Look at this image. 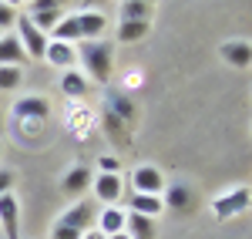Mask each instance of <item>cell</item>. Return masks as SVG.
Returning a JSON list of instances; mask_svg holds the SVG:
<instances>
[{"label":"cell","instance_id":"21","mask_svg":"<svg viewBox=\"0 0 252 239\" xmlns=\"http://www.w3.org/2000/svg\"><path fill=\"white\" fill-rule=\"evenodd\" d=\"M121 20H148L152 24V3H145V0H121Z\"/></svg>","mask_w":252,"mask_h":239},{"label":"cell","instance_id":"22","mask_svg":"<svg viewBox=\"0 0 252 239\" xmlns=\"http://www.w3.org/2000/svg\"><path fill=\"white\" fill-rule=\"evenodd\" d=\"M104 128H108V135H111L118 145H128V128H125V121L118 118L115 111H104Z\"/></svg>","mask_w":252,"mask_h":239},{"label":"cell","instance_id":"2","mask_svg":"<svg viewBox=\"0 0 252 239\" xmlns=\"http://www.w3.org/2000/svg\"><path fill=\"white\" fill-rule=\"evenodd\" d=\"M165 209H172L178 216H189L198 209V192H195L192 185H185V182H172V185H165Z\"/></svg>","mask_w":252,"mask_h":239},{"label":"cell","instance_id":"27","mask_svg":"<svg viewBox=\"0 0 252 239\" xmlns=\"http://www.w3.org/2000/svg\"><path fill=\"white\" fill-rule=\"evenodd\" d=\"M10 24H17V10L7 7V3H0V31H7Z\"/></svg>","mask_w":252,"mask_h":239},{"label":"cell","instance_id":"33","mask_svg":"<svg viewBox=\"0 0 252 239\" xmlns=\"http://www.w3.org/2000/svg\"><path fill=\"white\" fill-rule=\"evenodd\" d=\"M108 239H131L128 233H118V236H108Z\"/></svg>","mask_w":252,"mask_h":239},{"label":"cell","instance_id":"16","mask_svg":"<svg viewBox=\"0 0 252 239\" xmlns=\"http://www.w3.org/2000/svg\"><path fill=\"white\" fill-rule=\"evenodd\" d=\"M148 31H152L148 20H121V24H118V40H121V44H135V40L148 37Z\"/></svg>","mask_w":252,"mask_h":239},{"label":"cell","instance_id":"19","mask_svg":"<svg viewBox=\"0 0 252 239\" xmlns=\"http://www.w3.org/2000/svg\"><path fill=\"white\" fill-rule=\"evenodd\" d=\"M14 115H17V118H31V115H37V118H47V98H40V95L20 98L17 104H14Z\"/></svg>","mask_w":252,"mask_h":239},{"label":"cell","instance_id":"4","mask_svg":"<svg viewBox=\"0 0 252 239\" xmlns=\"http://www.w3.org/2000/svg\"><path fill=\"white\" fill-rule=\"evenodd\" d=\"M17 40H20V47L27 51V58H44L47 54V34L37 31L27 14H17Z\"/></svg>","mask_w":252,"mask_h":239},{"label":"cell","instance_id":"26","mask_svg":"<svg viewBox=\"0 0 252 239\" xmlns=\"http://www.w3.org/2000/svg\"><path fill=\"white\" fill-rule=\"evenodd\" d=\"M84 236V233H78V229H71V226H54V229H51V239H81Z\"/></svg>","mask_w":252,"mask_h":239},{"label":"cell","instance_id":"14","mask_svg":"<svg viewBox=\"0 0 252 239\" xmlns=\"http://www.w3.org/2000/svg\"><path fill=\"white\" fill-rule=\"evenodd\" d=\"M128 209H131V212H138V216L155 219L158 212H165V202H161V196H141V192H135V196H131V202H128Z\"/></svg>","mask_w":252,"mask_h":239},{"label":"cell","instance_id":"11","mask_svg":"<svg viewBox=\"0 0 252 239\" xmlns=\"http://www.w3.org/2000/svg\"><path fill=\"white\" fill-rule=\"evenodd\" d=\"M27 61V51L20 47L17 34H0V64H10V68H20Z\"/></svg>","mask_w":252,"mask_h":239},{"label":"cell","instance_id":"7","mask_svg":"<svg viewBox=\"0 0 252 239\" xmlns=\"http://www.w3.org/2000/svg\"><path fill=\"white\" fill-rule=\"evenodd\" d=\"M219 54H222L225 64H232V68H249L252 64V44L249 40H225L219 47Z\"/></svg>","mask_w":252,"mask_h":239},{"label":"cell","instance_id":"34","mask_svg":"<svg viewBox=\"0 0 252 239\" xmlns=\"http://www.w3.org/2000/svg\"><path fill=\"white\" fill-rule=\"evenodd\" d=\"M20 3H31V0H20Z\"/></svg>","mask_w":252,"mask_h":239},{"label":"cell","instance_id":"20","mask_svg":"<svg viewBox=\"0 0 252 239\" xmlns=\"http://www.w3.org/2000/svg\"><path fill=\"white\" fill-rule=\"evenodd\" d=\"M88 182H91V172H88L84 165H78V169H71V172L64 175V192H67V196H81V192L88 189Z\"/></svg>","mask_w":252,"mask_h":239},{"label":"cell","instance_id":"35","mask_svg":"<svg viewBox=\"0 0 252 239\" xmlns=\"http://www.w3.org/2000/svg\"><path fill=\"white\" fill-rule=\"evenodd\" d=\"M145 3H155V0H145Z\"/></svg>","mask_w":252,"mask_h":239},{"label":"cell","instance_id":"36","mask_svg":"<svg viewBox=\"0 0 252 239\" xmlns=\"http://www.w3.org/2000/svg\"><path fill=\"white\" fill-rule=\"evenodd\" d=\"M0 34H3V31H0Z\"/></svg>","mask_w":252,"mask_h":239},{"label":"cell","instance_id":"1","mask_svg":"<svg viewBox=\"0 0 252 239\" xmlns=\"http://www.w3.org/2000/svg\"><path fill=\"white\" fill-rule=\"evenodd\" d=\"M78 61L84 64V71L97 84H108L111 81V64H115V44H108V40H81Z\"/></svg>","mask_w":252,"mask_h":239},{"label":"cell","instance_id":"8","mask_svg":"<svg viewBox=\"0 0 252 239\" xmlns=\"http://www.w3.org/2000/svg\"><path fill=\"white\" fill-rule=\"evenodd\" d=\"M61 226H71V229H78V233H88V229L94 226V209H91L88 202H74V205L61 216Z\"/></svg>","mask_w":252,"mask_h":239},{"label":"cell","instance_id":"18","mask_svg":"<svg viewBox=\"0 0 252 239\" xmlns=\"http://www.w3.org/2000/svg\"><path fill=\"white\" fill-rule=\"evenodd\" d=\"M61 91H64L67 98H81V95H88V74H81V71H74V68H67L64 78H61Z\"/></svg>","mask_w":252,"mask_h":239},{"label":"cell","instance_id":"9","mask_svg":"<svg viewBox=\"0 0 252 239\" xmlns=\"http://www.w3.org/2000/svg\"><path fill=\"white\" fill-rule=\"evenodd\" d=\"M78 24H81V40H101V34L108 31V17L97 10H81Z\"/></svg>","mask_w":252,"mask_h":239},{"label":"cell","instance_id":"15","mask_svg":"<svg viewBox=\"0 0 252 239\" xmlns=\"http://www.w3.org/2000/svg\"><path fill=\"white\" fill-rule=\"evenodd\" d=\"M125 233H128L131 239H155V219L138 216V212H128V219H125Z\"/></svg>","mask_w":252,"mask_h":239},{"label":"cell","instance_id":"23","mask_svg":"<svg viewBox=\"0 0 252 239\" xmlns=\"http://www.w3.org/2000/svg\"><path fill=\"white\" fill-rule=\"evenodd\" d=\"M108 111H115L121 121H128V125H135V104L125 98V95H115L111 98V104H108Z\"/></svg>","mask_w":252,"mask_h":239},{"label":"cell","instance_id":"24","mask_svg":"<svg viewBox=\"0 0 252 239\" xmlns=\"http://www.w3.org/2000/svg\"><path fill=\"white\" fill-rule=\"evenodd\" d=\"M27 17H31V24H34L37 31L47 34V31H54V27H58V20L64 17V14H61V10H40V14H27Z\"/></svg>","mask_w":252,"mask_h":239},{"label":"cell","instance_id":"6","mask_svg":"<svg viewBox=\"0 0 252 239\" xmlns=\"http://www.w3.org/2000/svg\"><path fill=\"white\" fill-rule=\"evenodd\" d=\"M0 226H3L7 239H20V205L10 192L0 196Z\"/></svg>","mask_w":252,"mask_h":239},{"label":"cell","instance_id":"3","mask_svg":"<svg viewBox=\"0 0 252 239\" xmlns=\"http://www.w3.org/2000/svg\"><path fill=\"white\" fill-rule=\"evenodd\" d=\"M249 202H252V192L239 185V189H232V192H225V196H219V199L212 202V216L219 222H222V219H235L239 212L249 209Z\"/></svg>","mask_w":252,"mask_h":239},{"label":"cell","instance_id":"5","mask_svg":"<svg viewBox=\"0 0 252 239\" xmlns=\"http://www.w3.org/2000/svg\"><path fill=\"white\" fill-rule=\"evenodd\" d=\"M131 185H135V192L141 196H161L165 192V175L158 172L155 165H138L135 172H131Z\"/></svg>","mask_w":252,"mask_h":239},{"label":"cell","instance_id":"28","mask_svg":"<svg viewBox=\"0 0 252 239\" xmlns=\"http://www.w3.org/2000/svg\"><path fill=\"white\" fill-rule=\"evenodd\" d=\"M64 0H31V14H40V10H61Z\"/></svg>","mask_w":252,"mask_h":239},{"label":"cell","instance_id":"32","mask_svg":"<svg viewBox=\"0 0 252 239\" xmlns=\"http://www.w3.org/2000/svg\"><path fill=\"white\" fill-rule=\"evenodd\" d=\"M0 3H7V7H14V10L20 7V0H0Z\"/></svg>","mask_w":252,"mask_h":239},{"label":"cell","instance_id":"30","mask_svg":"<svg viewBox=\"0 0 252 239\" xmlns=\"http://www.w3.org/2000/svg\"><path fill=\"white\" fill-rule=\"evenodd\" d=\"M10 185H14V172L10 169H0V196H7Z\"/></svg>","mask_w":252,"mask_h":239},{"label":"cell","instance_id":"10","mask_svg":"<svg viewBox=\"0 0 252 239\" xmlns=\"http://www.w3.org/2000/svg\"><path fill=\"white\" fill-rule=\"evenodd\" d=\"M94 182V196L97 202H104V205H118V199H121V175H97Z\"/></svg>","mask_w":252,"mask_h":239},{"label":"cell","instance_id":"13","mask_svg":"<svg viewBox=\"0 0 252 239\" xmlns=\"http://www.w3.org/2000/svg\"><path fill=\"white\" fill-rule=\"evenodd\" d=\"M125 219H128V212H121L118 205H111V209L101 212L97 233H101V236H118V233H125Z\"/></svg>","mask_w":252,"mask_h":239},{"label":"cell","instance_id":"17","mask_svg":"<svg viewBox=\"0 0 252 239\" xmlns=\"http://www.w3.org/2000/svg\"><path fill=\"white\" fill-rule=\"evenodd\" d=\"M51 34H54V40H61V44H74V40H81L78 14H64V17L58 20V27H54Z\"/></svg>","mask_w":252,"mask_h":239},{"label":"cell","instance_id":"29","mask_svg":"<svg viewBox=\"0 0 252 239\" xmlns=\"http://www.w3.org/2000/svg\"><path fill=\"white\" fill-rule=\"evenodd\" d=\"M118 169H121V159H118V155H104V159H101V172H104V175H118Z\"/></svg>","mask_w":252,"mask_h":239},{"label":"cell","instance_id":"12","mask_svg":"<svg viewBox=\"0 0 252 239\" xmlns=\"http://www.w3.org/2000/svg\"><path fill=\"white\" fill-rule=\"evenodd\" d=\"M44 61H51L54 68H74V61H78V51L71 47V44H61V40H47V54Z\"/></svg>","mask_w":252,"mask_h":239},{"label":"cell","instance_id":"31","mask_svg":"<svg viewBox=\"0 0 252 239\" xmlns=\"http://www.w3.org/2000/svg\"><path fill=\"white\" fill-rule=\"evenodd\" d=\"M81 239H108V236H101L97 229H88V233H84V236H81Z\"/></svg>","mask_w":252,"mask_h":239},{"label":"cell","instance_id":"25","mask_svg":"<svg viewBox=\"0 0 252 239\" xmlns=\"http://www.w3.org/2000/svg\"><path fill=\"white\" fill-rule=\"evenodd\" d=\"M20 81H24V71L20 68L0 64V91H14V88H20Z\"/></svg>","mask_w":252,"mask_h":239}]
</instances>
